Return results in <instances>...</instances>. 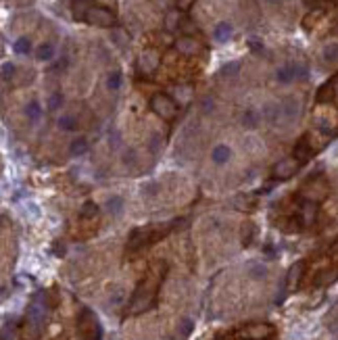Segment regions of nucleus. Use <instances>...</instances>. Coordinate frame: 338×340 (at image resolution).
I'll return each instance as SVG.
<instances>
[{
	"label": "nucleus",
	"instance_id": "obj_31",
	"mask_svg": "<svg viewBox=\"0 0 338 340\" xmlns=\"http://www.w3.org/2000/svg\"><path fill=\"white\" fill-rule=\"evenodd\" d=\"M96 215H98V205H96V202H92V200L83 202V207H81V211H79V217H81V219H92V217H96Z\"/></svg>",
	"mask_w": 338,
	"mask_h": 340
},
{
	"label": "nucleus",
	"instance_id": "obj_8",
	"mask_svg": "<svg viewBox=\"0 0 338 340\" xmlns=\"http://www.w3.org/2000/svg\"><path fill=\"white\" fill-rule=\"evenodd\" d=\"M263 119L267 123H272V125H278L280 121H284V115H282V103H267L261 111Z\"/></svg>",
	"mask_w": 338,
	"mask_h": 340
},
{
	"label": "nucleus",
	"instance_id": "obj_12",
	"mask_svg": "<svg viewBox=\"0 0 338 340\" xmlns=\"http://www.w3.org/2000/svg\"><path fill=\"white\" fill-rule=\"evenodd\" d=\"M261 113L257 109H244L242 115H240V125L244 130H255L259 123H261Z\"/></svg>",
	"mask_w": 338,
	"mask_h": 340
},
{
	"label": "nucleus",
	"instance_id": "obj_32",
	"mask_svg": "<svg viewBox=\"0 0 338 340\" xmlns=\"http://www.w3.org/2000/svg\"><path fill=\"white\" fill-rule=\"evenodd\" d=\"M238 71H240V63L238 61H230L228 65L222 67V75L224 77H236V75H238Z\"/></svg>",
	"mask_w": 338,
	"mask_h": 340
},
{
	"label": "nucleus",
	"instance_id": "obj_7",
	"mask_svg": "<svg viewBox=\"0 0 338 340\" xmlns=\"http://www.w3.org/2000/svg\"><path fill=\"white\" fill-rule=\"evenodd\" d=\"M153 228H136L132 232V236H130V248H138V246H142V244H148L150 240H153Z\"/></svg>",
	"mask_w": 338,
	"mask_h": 340
},
{
	"label": "nucleus",
	"instance_id": "obj_6",
	"mask_svg": "<svg viewBox=\"0 0 338 340\" xmlns=\"http://www.w3.org/2000/svg\"><path fill=\"white\" fill-rule=\"evenodd\" d=\"M282 115H284V121L286 123H290L294 121V119L301 117V100L294 98V96H288L282 103Z\"/></svg>",
	"mask_w": 338,
	"mask_h": 340
},
{
	"label": "nucleus",
	"instance_id": "obj_28",
	"mask_svg": "<svg viewBox=\"0 0 338 340\" xmlns=\"http://www.w3.org/2000/svg\"><path fill=\"white\" fill-rule=\"evenodd\" d=\"M194 330V321L190 317H182L180 319V324H178V336L180 338H188Z\"/></svg>",
	"mask_w": 338,
	"mask_h": 340
},
{
	"label": "nucleus",
	"instance_id": "obj_27",
	"mask_svg": "<svg viewBox=\"0 0 338 340\" xmlns=\"http://www.w3.org/2000/svg\"><path fill=\"white\" fill-rule=\"evenodd\" d=\"M121 83H123L121 71H111V73L107 75V90H111V92L121 90Z\"/></svg>",
	"mask_w": 338,
	"mask_h": 340
},
{
	"label": "nucleus",
	"instance_id": "obj_22",
	"mask_svg": "<svg viewBox=\"0 0 338 340\" xmlns=\"http://www.w3.org/2000/svg\"><path fill=\"white\" fill-rule=\"evenodd\" d=\"M88 140L86 138H75L69 146V152H71V157H81V155H86L88 152Z\"/></svg>",
	"mask_w": 338,
	"mask_h": 340
},
{
	"label": "nucleus",
	"instance_id": "obj_29",
	"mask_svg": "<svg viewBox=\"0 0 338 340\" xmlns=\"http://www.w3.org/2000/svg\"><path fill=\"white\" fill-rule=\"evenodd\" d=\"M180 23H182V21H180V11H178V9L169 11V13L165 15V29L174 31V29H178V25H180Z\"/></svg>",
	"mask_w": 338,
	"mask_h": 340
},
{
	"label": "nucleus",
	"instance_id": "obj_21",
	"mask_svg": "<svg viewBox=\"0 0 338 340\" xmlns=\"http://www.w3.org/2000/svg\"><path fill=\"white\" fill-rule=\"evenodd\" d=\"M13 50L19 57H27L29 53H31V40L27 38V36H21V38H17L15 42H13Z\"/></svg>",
	"mask_w": 338,
	"mask_h": 340
},
{
	"label": "nucleus",
	"instance_id": "obj_4",
	"mask_svg": "<svg viewBox=\"0 0 338 340\" xmlns=\"http://www.w3.org/2000/svg\"><path fill=\"white\" fill-rule=\"evenodd\" d=\"M140 69H142V73H146V75H150V73H155L157 71V67L161 65V53L157 48H146L144 53L140 55Z\"/></svg>",
	"mask_w": 338,
	"mask_h": 340
},
{
	"label": "nucleus",
	"instance_id": "obj_20",
	"mask_svg": "<svg viewBox=\"0 0 338 340\" xmlns=\"http://www.w3.org/2000/svg\"><path fill=\"white\" fill-rule=\"evenodd\" d=\"M107 211L111 213V215H121L123 213V209H125V200H123V196H119V194H113L111 198H107Z\"/></svg>",
	"mask_w": 338,
	"mask_h": 340
},
{
	"label": "nucleus",
	"instance_id": "obj_25",
	"mask_svg": "<svg viewBox=\"0 0 338 340\" xmlns=\"http://www.w3.org/2000/svg\"><path fill=\"white\" fill-rule=\"evenodd\" d=\"M322 57L326 63H338V42H328L322 50Z\"/></svg>",
	"mask_w": 338,
	"mask_h": 340
},
{
	"label": "nucleus",
	"instance_id": "obj_15",
	"mask_svg": "<svg viewBox=\"0 0 338 340\" xmlns=\"http://www.w3.org/2000/svg\"><path fill=\"white\" fill-rule=\"evenodd\" d=\"M246 276H248L250 280L259 282V280H265V278L269 276V269H267V265H263L261 261H252V263H248V267H246Z\"/></svg>",
	"mask_w": 338,
	"mask_h": 340
},
{
	"label": "nucleus",
	"instance_id": "obj_24",
	"mask_svg": "<svg viewBox=\"0 0 338 340\" xmlns=\"http://www.w3.org/2000/svg\"><path fill=\"white\" fill-rule=\"evenodd\" d=\"M57 125H59V130H63V132H75V130H77V119H75L73 115H61L59 121H57Z\"/></svg>",
	"mask_w": 338,
	"mask_h": 340
},
{
	"label": "nucleus",
	"instance_id": "obj_5",
	"mask_svg": "<svg viewBox=\"0 0 338 340\" xmlns=\"http://www.w3.org/2000/svg\"><path fill=\"white\" fill-rule=\"evenodd\" d=\"M299 165H301V163H299L294 157L282 159V161H278V165L274 167V176H276L278 180H288V178H292V176L297 174Z\"/></svg>",
	"mask_w": 338,
	"mask_h": 340
},
{
	"label": "nucleus",
	"instance_id": "obj_23",
	"mask_svg": "<svg viewBox=\"0 0 338 340\" xmlns=\"http://www.w3.org/2000/svg\"><path fill=\"white\" fill-rule=\"evenodd\" d=\"M25 117L29 119V121H38V119L42 117V105L38 103V100H31V103L25 105Z\"/></svg>",
	"mask_w": 338,
	"mask_h": 340
},
{
	"label": "nucleus",
	"instance_id": "obj_40",
	"mask_svg": "<svg viewBox=\"0 0 338 340\" xmlns=\"http://www.w3.org/2000/svg\"><path fill=\"white\" fill-rule=\"evenodd\" d=\"M265 3H267V5H280L282 0H265Z\"/></svg>",
	"mask_w": 338,
	"mask_h": 340
},
{
	"label": "nucleus",
	"instance_id": "obj_30",
	"mask_svg": "<svg viewBox=\"0 0 338 340\" xmlns=\"http://www.w3.org/2000/svg\"><path fill=\"white\" fill-rule=\"evenodd\" d=\"M63 103H65V98H63V92H53L48 96V100H46V107H48V111H59L61 107H63Z\"/></svg>",
	"mask_w": 338,
	"mask_h": 340
},
{
	"label": "nucleus",
	"instance_id": "obj_35",
	"mask_svg": "<svg viewBox=\"0 0 338 340\" xmlns=\"http://www.w3.org/2000/svg\"><path fill=\"white\" fill-rule=\"evenodd\" d=\"M292 67H294V77H297V79H307L309 69H307L305 65H301V63H292Z\"/></svg>",
	"mask_w": 338,
	"mask_h": 340
},
{
	"label": "nucleus",
	"instance_id": "obj_44",
	"mask_svg": "<svg viewBox=\"0 0 338 340\" xmlns=\"http://www.w3.org/2000/svg\"><path fill=\"white\" fill-rule=\"evenodd\" d=\"M336 244H338V240H336Z\"/></svg>",
	"mask_w": 338,
	"mask_h": 340
},
{
	"label": "nucleus",
	"instance_id": "obj_43",
	"mask_svg": "<svg viewBox=\"0 0 338 340\" xmlns=\"http://www.w3.org/2000/svg\"><path fill=\"white\" fill-rule=\"evenodd\" d=\"M334 3H338V0H334Z\"/></svg>",
	"mask_w": 338,
	"mask_h": 340
},
{
	"label": "nucleus",
	"instance_id": "obj_1",
	"mask_svg": "<svg viewBox=\"0 0 338 340\" xmlns=\"http://www.w3.org/2000/svg\"><path fill=\"white\" fill-rule=\"evenodd\" d=\"M77 332L81 340H100L103 338V330H100V324L96 315L90 309H83L77 317Z\"/></svg>",
	"mask_w": 338,
	"mask_h": 340
},
{
	"label": "nucleus",
	"instance_id": "obj_41",
	"mask_svg": "<svg viewBox=\"0 0 338 340\" xmlns=\"http://www.w3.org/2000/svg\"><path fill=\"white\" fill-rule=\"evenodd\" d=\"M305 3H309V5H311V3H315V0H305Z\"/></svg>",
	"mask_w": 338,
	"mask_h": 340
},
{
	"label": "nucleus",
	"instance_id": "obj_17",
	"mask_svg": "<svg viewBox=\"0 0 338 340\" xmlns=\"http://www.w3.org/2000/svg\"><path fill=\"white\" fill-rule=\"evenodd\" d=\"M230 157H232V150H230V146H226V144H217V146H213V150H211V161H213L215 165L228 163Z\"/></svg>",
	"mask_w": 338,
	"mask_h": 340
},
{
	"label": "nucleus",
	"instance_id": "obj_13",
	"mask_svg": "<svg viewBox=\"0 0 338 340\" xmlns=\"http://www.w3.org/2000/svg\"><path fill=\"white\" fill-rule=\"evenodd\" d=\"M232 36H234V27H232L230 21H219V23L215 25V29H213V38H215V42H219V44H226Z\"/></svg>",
	"mask_w": 338,
	"mask_h": 340
},
{
	"label": "nucleus",
	"instance_id": "obj_37",
	"mask_svg": "<svg viewBox=\"0 0 338 340\" xmlns=\"http://www.w3.org/2000/svg\"><path fill=\"white\" fill-rule=\"evenodd\" d=\"M215 109V100L211 96H207L205 100H202V113H211Z\"/></svg>",
	"mask_w": 338,
	"mask_h": 340
},
{
	"label": "nucleus",
	"instance_id": "obj_42",
	"mask_svg": "<svg viewBox=\"0 0 338 340\" xmlns=\"http://www.w3.org/2000/svg\"><path fill=\"white\" fill-rule=\"evenodd\" d=\"M336 83H338V75H336Z\"/></svg>",
	"mask_w": 338,
	"mask_h": 340
},
{
	"label": "nucleus",
	"instance_id": "obj_33",
	"mask_svg": "<svg viewBox=\"0 0 338 340\" xmlns=\"http://www.w3.org/2000/svg\"><path fill=\"white\" fill-rule=\"evenodd\" d=\"M15 71H17V67H15L13 63H9V61L3 63V79H5V81L13 79V77H15Z\"/></svg>",
	"mask_w": 338,
	"mask_h": 340
},
{
	"label": "nucleus",
	"instance_id": "obj_2",
	"mask_svg": "<svg viewBox=\"0 0 338 340\" xmlns=\"http://www.w3.org/2000/svg\"><path fill=\"white\" fill-rule=\"evenodd\" d=\"M150 111H153L155 115H159L161 119H165V121H169V119H174L178 115V105H176V100L172 96H167V94H153L150 96Z\"/></svg>",
	"mask_w": 338,
	"mask_h": 340
},
{
	"label": "nucleus",
	"instance_id": "obj_38",
	"mask_svg": "<svg viewBox=\"0 0 338 340\" xmlns=\"http://www.w3.org/2000/svg\"><path fill=\"white\" fill-rule=\"evenodd\" d=\"M65 67H67V57H63V59H61V61L57 63V69H59V71H63Z\"/></svg>",
	"mask_w": 338,
	"mask_h": 340
},
{
	"label": "nucleus",
	"instance_id": "obj_18",
	"mask_svg": "<svg viewBox=\"0 0 338 340\" xmlns=\"http://www.w3.org/2000/svg\"><path fill=\"white\" fill-rule=\"evenodd\" d=\"M246 332H248L250 340H263V338H267V336L274 334V328L267 326V324H255V326H250Z\"/></svg>",
	"mask_w": 338,
	"mask_h": 340
},
{
	"label": "nucleus",
	"instance_id": "obj_16",
	"mask_svg": "<svg viewBox=\"0 0 338 340\" xmlns=\"http://www.w3.org/2000/svg\"><path fill=\"white\" fill-rule=\"evenodd\" d=\"M276 81H278V83H284V86H288V83L297 81V77H294V67H292V63L278 67V69H276Z\"/></svg>",
	"mask_w": 338,
	"mask_h": 340
},
{
	"label": "nucleus",
	"instance_id": "obj_3",
	"mask_svg": "<svg viewBox=\"0 0 338 340\" xmlns=\"http://www.w3.org/2000/svg\"><path fill=\"white\" fill-rule=\"evenodd\" d=\"M81 21H86L88 25H96V27H115V15L105 7L90 5Z\"/></svg>",
	"mask_w": 338,
	"mask_h": 340
},
{
	"label": "nucleus",
	"instance_id": "obj_14",
	"mask_svg": "<svg viewBox=\"0 0 338 340\" xmlns=\"http://www.w3.org/2000/svg\"><path fill=\"white\" fill-rule=\"evenodd\" d=\"M311 155H313V150H311V144L307 142V138L299 140V142H297V146H294L292 157H294L299 163H307V161L311 159Z\"/></svg>",
	"mask_w": 338,
	"mask_h": 340
},
{
	"label": "nucleus",
	"instance_id": "obj_9",
	"mask_svg": "<svg viewBox=\"0 0 338 340\" xmlns=\"http://www.w3.org/2000/svg\"><path fill=\"white\" fill-rule=\"evenodd\" d=\"M307 200H322L326 194H328V184H326V180L324 178H315L309 186H307Z\"/></svg>",
	"mask_w": 338,
	"mask_h": 340
},
{
	"label": "nucleus",
	"instance_id": "obj_19",
	"mask_svg": "<svg viewBox=\"0 0 338 340\" xmlns=\"http://www.w3.org/2000/svg\"><path fill=\"white\" fill-rule=\"evenodd\" d=\"M36 59L40 63H48V61H53L55 59V44H50V42H42L38 48H36Z\"/></svg>",
	"mask_w": 338,
	"mask_h": 340
},
{
	"label": "nucleus",
	"instance_id": "obj_39",
	"mask_svg": "<svg viewBox=\"0 0 338 340\" xmlns=\"http://www.w3.org/2000/svg\"><path fill=\"white\" fill-rule=\"evenodd\" d=\"M250 48H252V50H261V48H263V44H259L257 40H250Z\"/></svg>",
	"mask_w": 338,
	"mask_h": 340
},
{
	"label": "nucleus",
	"instance_id": "obj_11",
	"mask_svg": "<svg viewBox=\"0 0 338 340\" xmlns=\"http://www.w3.org/2000/svg\"><path fill=\"white\" fill-rule=\"evenodd\" d=\"M176 48H178V53H182V55H186V57L196 55L198 50H200L198 42H196L194 38H190V36H182V38H178V40H176Z\"/></svg>",
	"mask_w": 338,
	"mask_h": 340
},
{
	"label": "nucleus",
	"instance_id": "obj_36",
	"mask_svg": "<svg viewBox=\"0 0 338 340\" xmlns=\"http://www.w3.org/2000/svg\"><path fill=\"white\" fill-rule=\"evenodd\" d=\"M194 7V0H176V9L178 11H190Z\"/></svg>",
	"mask_w": 338,
	"mask_h": 340
},
{
	"label": "nucleus",
	"instance_id": "obj_10",
	"mask_svg": "<svg viewBox=\"0 0 338 340\" xmlns=\"http://www.w3.org/2000/svg\"><path fill=\"white\" fill-rule=\"evenodd\" d=\"M299 217H301V224L303 226H311L317 217V202L315 200H305L303 202V207L299 211Z\"/></svg>",
	"mask_w": 338,
	"mask_h": 340
},
{
	"label": "nucleus",
	"instance_id": "obj_26",
	"mask_svg": "<svg viewBox=\"0 0 338 340\" xmlns=\"http://www.w3.org/2000/svg\"><path fill=\"white\" fill-rule=\"evenodd\" d=\"M303 269H305V265H303V261H299V263H294V265L290 267V271H288V286H290V288H294V286L301 282Z\"/></svg>",
	"mask_w": 338,
	"mask_h": 340
},
{
	"label": "nucleus",
	"instance_id": "obj_34",
	"mask_svg": "<svg viewBox=\"0 0 338 340\" xmlns=\"http://www.w3.org/2000/svg\"><path fill=\"white\" fill-rule=\"evenodd\" d=\"M113 38H115V42L117 44H119V46H125L128 44V40H130V36H128V33L123 31V29H113Z\"/></svg>",
	"mask_w": 338,
	"mask_h": 340
}]
</instances>
